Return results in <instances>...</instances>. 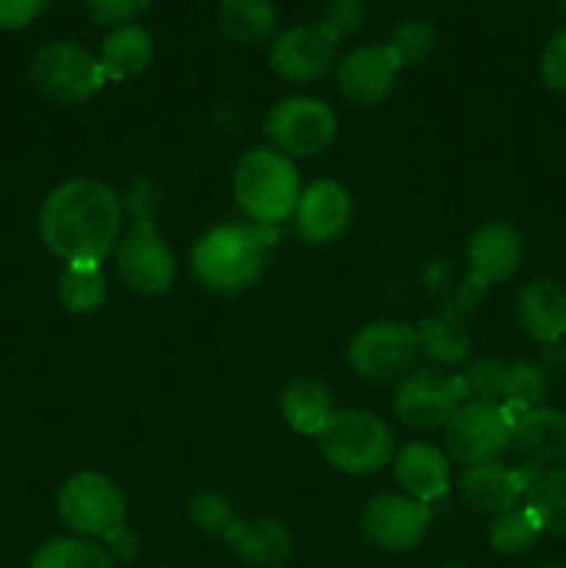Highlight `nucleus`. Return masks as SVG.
<instances>
[{"instance_id": "4be33fe9", "label": "nucleus", "mask_w": 566, "mask_h": 568, "mask_svg": "<svg viewBox=\"0 0 566 568\" xmlns=\"http://www.w3.org/2000/svg\"><path fill=\"white\" fill-rule=\"evenodd\" d=\"M281 414L294 433L316 438V433L336 414L331 388L314 377H294L283 386Z\"/></svg>"}, {"instance_id": "c9c22d12", "label": "nucleus", "mask_w": 566, "mask_h": 568, "mask_svg": "<svg viewBox=\"0 0 566 568\" xmlns=\"http://www.w3.org/2000/svg\"><path fill=\"white\" fill-rule=\"evenodd\" d=\"M538 72H542V81L547 83L553 92L566 94V28H560V31L547 42Z\"/></svg>"}, {"instance_id": "dca6fc26", "label": "nucleus", "mask_w": 566, "mask_h": 568, "mask_svg": "<svg viewBox=\"0 0 566 568\" xmlns=\"http://www.w3.org/2000/svg\"><path fill=\"white\" fill-rule=\"evenodd\" d=\"M353 216V203L342 183L314 181L303 189L294 209L297 233L309 244H327L342 236Z\"/></svg>"}, {"instance_id": "1a4fd4ad", "label": "nucleus", "mask_w": 566, "mask_h": 568, "mask_svg": "<svg viewBox=\"0 0 566 568\" xmlns=\"http://www.w3.org/2000/svg\"><path fill=\"white\" fill-rule=\"evenodd\" d=\"M514 419L503 405L464 403L444 425V444L461 464H488L511 447Z\"/></svg>"}, {"instance_id": "7c9ffc66", "label": "nucleus", "mask_w": 566, "mask_h": 568, "mask_svg": "<svg viewBox=\"0 0 566 568\" xmlns=\"http://www.w3.org/2000/svg\"><path fill=\"white\" fill-rule=\"evenodd\" d=\"M466 392V403H505V383H508V366L497 358H481L461 375Z\"/></svg>"}, {"instance_id": "58836bf2", "label": "nucleus", "mask_w": 566, "mask_h": 568, "mask_svg": "<svg viewBox=\"0 0 566 568\" xmlns=\"http://www.w3.org/2000/svg\"><path fill=\"white\" fill-rule=\"evenodd\" d=\"M558 6H560V11H564V14H566V0H558Z\"/></svg>"}, {"instance_id": "b1692460", "label": "nucleus", "mask_w": 566, "mask_h": 568, "mask_svg": "<svg viewBox=\"0 0 566 568\" xmlns=\"http://www.w3.org/2000/svg\"><path fill=\"white\" fill-rule=\"evenodd\" d=\"M216 26L236 42L255 44L275 33L277 11L272 0H220Z\"/></svg>"}, {"instance_id": "4c0bfd02", "label": "nucleus", "mask_w": 566, "mask_h": 568, "mask_svg": "<svg viewBox=\"0 0 566 568\" xmlns=\"http://www.w3.org/2000/svg\"><path fill=\"white\" fill-rule=\"evenodd\" d=\"M442 568H469V566H461V564H447V566H442Z\"/></svg>"}, {"instance_id": "9d476101", "label": "nucleus", "mask_w": 566, "mask_h": 568, "mask_svg": "<svg viewBox=\"0 0 566 568\" xmlns=\"http://www.w3.org/2000/svg\"><path fill=\"white\" fill-rule=\"evenodd\" d=\"M117 270L137 294L155 297L170 292L175 281V255L164 236L155 231L153 220L131 222V231L117 247Z\"/></svg>"}, {"instance_id": "a878e982", "label": "nucleus", "mask_w": 566, "mask_h": 568, "mask_svg": "<svg viewBox=\"0 0 566 568\" xmlns=\"http://www.w3.org/2000/svg\"><path fill=\"white\" fill-rule=\"evenodd\" d=\"M109 297L100 264H67L59 277V300L72 314H92Z\"/></svg>"}, {"instance_id": "412c9836", "label": "nucleus", "mask_w": 566, "mask_h": 568, "mask_svg": "<svg viewBox=\"0 0 566 568\" xmlns=\"http://www.w3.org/2000/svg\"><path fill=\"white\" fill-rule=\"evenodd\" d=\"M225 541L239 560L253 568H275L292 552L286 527L275 519H236V525L228 530Z\"/></svg>"}, {"instance_id": "0eeeda50", "label": "nucleus", "mask_w": 566, "mask_h": 568, "mask_svg": "<svg viewBox=\"0 0 566 568\" xmlns=\"http://www.w3.org/2000/svg\"><path fill=\"white\" fill-rule=\"evenodd\" d=\"M420 349V338L403 322H372L353 336L347 349L355 375L370 383L403 381Z\"/></svg>"}, {"instance_id": "f704fd0d", "label": "nucleus", "mask_w": 566, "mask_h": 568, "mask_svg": "<svg viewBox=\"0 0 566 568\" xmlns=\"http://www.w3.org/2000/svg\"><path fill=\"white\" fill-rule=\"evenodd\" d=\"M361 22H364V3L361 0H327L320 28H325L333 39H342L358 31Z\"/></svg>"}, {"instance_id": "cd10ccee", "label": "nucleus", "mask_w": 566, "mask_h": 568, "mask_svg": "<svg viewBox=\"0 0 566 568\" xmlns=\"http://www.w3.org/2000/svg\"><path fill=\"white\" fill-rule=\"evenodd\" d=\"M538 532H542V525L525 505V508H511L494 516L492 527H488V544L499 555L514 558V555H525L536 547Z\"/></svg>"}, {"instance_id": "393cba45", "label": "nucleus", "mask_w": 566, "mask_h": 568, "mask_svg": "<svg viewBox=\"0 0 566 568\" xmlns=\"http://www.w3.org/2000/svg\"><path fill=\"white\" fill-rule=\"evenodd\" d=\"M527 510L536 516L542 530L566 538V469L538 471L527 488Z\"/></svg>"}, {"instance_id": "ea45409f", "label": "nucleus", "mask_w": 566, "mask_h": 568, "mask_svg": "<svg viewBox=\"0 0 566 568\" xmlns=\"http://www.w3.org/2000/svg\"><path fill=\"white\" fill-rule=\"evenodd\" d=\"M538 568H560V566H555V564H544V566H538Z\"/></svg>"}, {"instance_id": "20e7f679", "label": "nucleus", "mask_w": 566, "mask_h": 568, "mask_svg": "<svg viewBox=\"0 0 566 568\" xmlns=\"http://www.w3.org/2000/svg\"><path fill=\"white\" fill-rule=\"evenodd\" d=\"M303 194L300 175L286 153L255 148L242 155L233 170V197L255 225H272L294 214Z\"/></svg>"}, {"instance_id": "2f4dec72", "label": "nucleus", "mask_w": 566, "mask_h": 568, "mask_svg": "<svg viewBox=\"0 0 566 568\" xmlns=\"http://www.w3.org/2000/svg\"><path fill=\"white\" fill-rule=\"evenodd\" d=\"M189 521L203 536L225 538L228 530L236 525V514H233V505L228 503V497L216 491H200L189 503Z\"/></svg>"}, {"instance_id": "f03ea898", "label": "nucleus", "mask_w": 566, "mask_h": 568, "mask_svg": "<svg viewBox=\"0 0 566 568\" xmlns=\"http://www.w3.org/2000/svg\"><path fill=\"white\" fill-rule=\"evenodd\" d=\"M275 239L272 225H216L194 244L192 272L211 292H244L264 272Z\"/></svg>"}, {"instance_id": "aec40b11", "label": "nucleus", "mask_w": 566, "mask_h": 568, "mask_svg": "<svg viewBox=\"0 0 566 568\" xmlns=\"http://www.w3.org/2000/svg\"><path fill=\"white\" fill-rule=\"evenodd\" d=\"M516 320L538 344H555L566 336V288L553 281H533L516 294Z\"/></svg>"}, {"instance_id": "39448f33", "label": "nucleus", "mask_w": 566, "mask_h": 568, "mask_svg": "<svg viewBox=\"0 0 566 568\" xmlns=\"http://www.w3.org/2000/svg\"><path fill=\"white\" fill-rule=\"evenodd\" d=\"M316 447L333 469L364 477L392 460L394 433L370 410H336L316 433Z\"/></svg>"}, {"instance_id": "a211bd4d", "label": "nucleus", "mask_w": 566, "mask_h": 568, "mask_svg": "<svg viewBox=\"0 0 566 568\" xmlns=\"http://www.w3.org/2000/svg\"><path fill=\"white\" fill-rule=\"evenodd\" d=\"M522 236L508 222H486L477 227L466 244V261L481 283H503L519 270Z\"/></svg>"}, {"instance_id": "5701e85b", "label": "nucleus", "mask_w": 566, "mask_h": 568, "mask_svg": "<svg viewBox=\"0 0 566 568\" xmlns=\"http://www.w3.org/2000/svg\"><path fill=\"white\" fill-rule=\"evenodd\" d=\"M153 59V39L144 28L122 26L114 28L100 44V67L111 81H125L139 75Z\"/></svg>"}, {"instance_id": "473e14b6", "label": "nucleus", "mask_w": 566, "mask_h": 568, "mask_svg": "<svg viewBox=\"0 0 566 568\" xmlns=\"http://www.w3.org/2000/svg\"><path fill=\"white\" fill-rule=\"evenodd\" d=\"M388 48L397 53V59L403 64H416V61H425L427 55L436 48V28L425 20H405L400 22L392 31V42Z\"/></svg>"}, {"instance_id": "7ed1b4c3", "label": "nucleus", "mask_w": 566, "mask_h": 568, "mask_svg": "<svg viewBox=\"0 0 566 568\" xmlns=\"http://www.w3.org/2000/svg\"><path fill=\"white\" fill-rule=\"evenodd\" d=\"M125 510L122 488L100 471H78L59 491V516L70 530L105 538L117 558L131 560L137 538L125 530Z\"/></svg>"}, {"instance_id": "4468645a", "label": "nucleus", "mask_w": 566, "mask_h": 568, "mask_svg": "<svg viewBox=\"0 0 566 568\" xmlns=\"http://www.w3.org/2000/svg\"><path fill=\"white\" fill-rule=\"evenodd\" d=\"M536 471L511 469V466L488 460V464H472L461 471L458 494L466 508L477 514H505L511 508H519L522 497H527Z\"/></svg>"}, {"instance_id": "c756f323", "label": "nucleus", "mask_w": 566, "mask_h": 568, "mask_svg": "<svg viewBox=\"0 0 566 568\" xmlns=\"http://www.w3.org/2000/svg\"><path fill=\"white\" fill-rule=\"evenodd\" d=\"M31 568H111V558L103 547L83 538H55L39 547Z\"/></svg>"}, {"instance_id": "9b49d317", "label": "nucleus", "mask_w": 566, "mask_h": 568, "mask_svg": "<svg viewBox=\"0 0 566 568\" xmlns=\"http://www.w3.org/2000/svg\"><path fill=\"white\" fill-rule=\"evenodd\" d=\"M264 131L281 153L316 155L336 136V114L316 98H286L272 105Z\"/></svg>"}, {"instance_id": "ddd939ff", "label": "nucleus", "mask_w": 566, "mask_h": 568, "mask_svg": "<svg viewBox=\"0 0 566 568\" xmlns=\"http://www.w3.org/2000/svg\"><path fill=\"white\" fill-rule=\"evenodd\" d=\"M336 44L325 28L297 26L283 31L270 48V64L283 81L311 83L320 81L336 64Z\"/></svg>"}, {"instance_id": "a19ab883", "label": "nucleus", "mask_w": 566, "mask_h": 568, "mask_svg": "<svg viewBox=\"0 0 566 568\" xmlns=\"http://www.w3.org/2000/svg\"><path fill=\"white\" fill-rule=\"evenodd\" d=\"M164 568H166V566H164Z\"/></svg>"}, {"instance_id": "72a5a7b5", "label": "nucleus", "mask_w": 566, "mask_h": 568, "mask_svg": "<svg viewBox=\"0 0 566 568\" xmlns=\"http://www.w3.org/2000/svg\"><path fill=\"white\" fill-rule=\"evenodd\" d=\"M148 9V0H87L89 20L103 28L131 26L133 17Z\"/></svg>"}, {"instance_id": "6e6552de", "label": "nucleus", "mask_w": 566, "mask_h": 568, "mask_svg": "<svg viewBox=\"0 0 566 568\" xmlns=\"http://www.w3.org/2000/svg\"><path fill=\"white\" fill-rule=\"evenodd\" d=\"M466 403L461 375L438 369H414L400 381L394 394V414L414 430H436Z\"/></svg>"}, {"instance_id": "e433bc0d", "label": "nucleus", "mask_w": 566, "mask_h": 568, "mask_svg": "<svg viewBox=\"0 0 566 568\" xmlns=\"http://www.w3.org/2000/svg\"><path fill=\"white\" fill-rule=\"evenodd\" d=\"M44 6H48V0H0V28H6V31L26 28L28 22L42 14Z\"/></svg>"}, {"instance_id": "f8f14e48", "label": "nucleus", "mask_w": 566, "mask_h": 568, "mask_svg": "<svg viewBox=\"0 0 566 568\" xmlns=\"http://www.w3.org/2000/svg\"><path fill=\"white\" fill-rule=\"evenodd\" d=\"M433 514L420 499L403 494H381L361 514V530L366 541L386 552H405L422 544Z\"/></svg>"}, {"instance_id": "bb28decb", "label": "nucleus", "mask_w": 566, "mask_h": 568, "mask_svg": "<svg viewBox=\"0 0 566 568\" xmlns=\"http://www.w3.org/2000/svg\"><path fill=\"white\" fill-rule=\"evenodd\" d=\"M420 347L438 364H458L469 353V331L455 316H433L416 327Z\"/></svg>"}, {"instance_id": "2eb2a0df", "label": "nucleus", "mask_w": 566, "mask_h": 568, "mask_svg": "<svg viewBox=\"0 0 566 568\" xmlns=\"http://www.w3.org/2000/svg\"><path fill=\"white\" fill-rule=\"evenodd\" d=\"M511 447L525 469L547 471L566 460V410L533 408L514 422Z\"/></svg>"}, {"instance_id": "f3484780", "label": "nucleus", "mask_w": 566, "mask_h": 568, "mask_svg": "<svg viewBox=\"0 0 566 568\" xmlns=\"http://www.w3.org/2000/svg\"><path fill=\"white\" fill-rule=\"evenodd\" d=\"M403 61L388 44L358 48L338 64V89L358 105H372L392 92Z\"/></svg>"}, {"instance_id": "6ab92c4d", "label": "nucleus", "mask_w": 566, "mask_h": 568, "mask_svg": "<svg viewBox=\"0 0 566 568\" xmlns=\"http://www.w3.org/2000/svg\"><path fill=\"white\" fill-rule=\"evenodd\" d=\"M394 477L403 486L405 497L427 505L449 491L453 471L442 449L427 442H411L394 458Z\"/></svg>"}, {"instance_id": "423d86ee", "label": "nucleus", "mask_w": 566, "mask_h": 568, "mask_svg": "<svg viewBox=\"0 0 566 568\" xmlns=\"http://www.w3.org/2000/svg\"><path fill=\"white\" fill-rule=\"evenodd\" d=\"M33 87L59 105H78L105 83L100 59L72 42H50L33 53Z\"/></svg>"}, {"instance_id": "f257e3e1", "label": "nucleus", "mask_w": 566, "mask_h": 568, "mask_svg": "<svg viewBox=\"0 0 566 568\" xmlns=\"http://www.w3.org/2000/svg\"><path fill=\"white\" fill-rule=\"evenodd\" d=\"M120 197L94 178L61 183L39 211V236L67 264H100L120 239Z\"/></svg>"}, {"instance_id": "c85d7f7f", "label": "nucleus", "mask_w": 566, "mask_h": 568, "mask_svg": "<svg viewBox=\"0 0 566 568\" xmlns=\"http://www.w3.org/2000/svg\"><path fill=\"white\" fill-rule=\"evenodd\" d=\"M549 392V377L533 361H519V364L508 366V383H505V414L511 419H519L527 410L538 408L544 397Z\"/></svg>"}]
</instances>
